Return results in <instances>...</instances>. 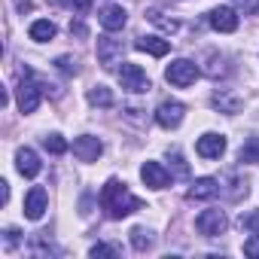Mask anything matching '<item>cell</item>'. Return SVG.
Masks as SVG:
<instances>
[{"mask_svg": "<svg viewBox=\"0 0 259 259\" xmlns=\"http://www.w3.org/2000/svg\"><path fill=\"white\" fill-rule=\"evenodd\" d=\"M55 31H58V28H55L49 19H37L28 34H31V40H37V43H49V40L55 37Z\"/></svg>", "mask_w": 259, "mask_h": 259, "instance_id": "18", "label": "cell"}, {"mask_svg": "<svg viewBox=\"0 0 259 259\" xmlns=\"http://www.w3.org/2000/svg\"><path fill=\"white\" fill-rule=\"evenodd\" d=\"M135 49H141V52H147V55H156V58H162V55H168V49H171V40H162V37H138Z\"/></svg>", "mask_w": 259, "mask_h": 259, "instance_id": "17", "label": "cell"}, {"mask_svg": "<svg viewBox=\"0 0 259 259\" xmlns=\"http://www.w3.org/2000/svg\"><path fill=\"white\" fill-rule=\"evenodd\" d=\"M244 253H247L250 259H259V232H253V235L244 241Z\"/></svg>", "mask_w": 259, "mask_h": 259, "instance_id": "28", "label": "cell"}, {"mask_svg": "<svg viewBox=\"0 0 259 259\" xmlns=\"http://www.w3.org/2000/svg\"><path fill=\"white\" fill-rule=\"evenodd\" d=\"M153 241H156V238H153L150 229H144V226H135V229H132V247H135L138 253H147V250L153 247Z\"/></svg>", "mask_w": 259, "mask_h": 259, "instance_id": "19", "label": "cell"}, {"mask_svg": "<svg viewBox=\"0 0 259 259\" xmlns=\"http://www.w3.org/2000/svg\"><path fill=\"white\" fill-rule=\"evenodd\" d=\"M16 168H19L22 177H37L40 168H43V162H40V156L31 147H22V150H16Z\"/></svg>", "mask_w": 259, "mask_h": 259, "instance_id": "13", "label": "cell"}, {"mask_svg": "<svg viewBox=\"0 0 259 259\" xmlns=\"http://www.w3.org/2000/svg\"><path fill=\"white\" fill-rule=\"evenodd\" d=\"M238 162H244V165H259V135L244 141V147H241V153H238Z\"/></svg>", "mask_w": 259, "mask_h": 259, "instance_id": "20", "label": "cell"}, {"mask_svg": "<svg viewBox=\"0 0 259 259\" xmlns=\"http://www.w3.org/2000/svg\"><path fill=\"white\" fill-rule=\"evenodd\" d=\"M183 116H186V107H183L180 101H162V104L156 107V122H159L162 128H177V125L183 122Z\"/></svg>", "mask_w": 259, "mask_h": 259, "instance_id": "7", "label": "cell"}, {"mask_svg": "<svg viewBox=\"0 0 259 259\" xmlns=\"http://www.w3.org/2000/svg\"><path fill=\"white\" fill-rule=\"evenodd\" d=\"M43 147H46V153H52V156L67 153V141H64L61 135H46V138H43Z\"/></svg>", "mask_w": 259, "mask_h": 259, "instance_id": "23", "label": "cell"}, {"mask_svg": "<svg viewBox=\"0 0 259 259\" xmlns=\"http://www.w3.org/2000/svg\"><path fill=\"white\" fill-rule=\"evenodd\" d=\"M147 16H150V22H153V25H159V28H162V31H168V34H174V31L180 28L174 19H165V13H162V10H150Z\"/></svg>", "mask_w": 259, "mask_h": 259, "instance_id": "22", "label": "cell"}, {"mask_svg": "<svg viewBox=\"0 0 259 259\" xmlns=\"http://www.w3.org/2000/svg\"><path fill=\"white\" fill-rule=\"evenodd\" d=\"M40 98H43V85L34 79V70H22V76H19V85H16V101H19V110L28 116V113H34L37 107H40Z\"/></svg>", "mask_w": 259, "mask_h": 259, "instance_id": "2", "label": "cell"}, {"mask_svg": "<svg viewBox=\"0 0 259 259\" xmlns=\"http://www.w3.org/2000/svg\"><path fill=\"white\" fill-rule=\"evenodd\" d=\"M4 238H7V247H16V244H19V238H22V232H19V229H7V232H4Z\"/></svg>", "mask_w": 259, "mask_h": 259, "instance_id": "31", "label": "cell"}, {"mask_svg": "<svg viewBox=\"0 0 259 259\" xmlns=\"http://www.w3.org/2000/svg\"><path fill=\"white\" fill-rule=\"evenodd\" d=\"M207 22H210V28L220 31V34L238 31V13H235L232 7H217V10H210V13H207Z\"/></svg>", "mask_w": 259, "mask_h": 259, "instance_id": "9", "label": "cell"}, {"mask_svg": "<svg viewBox=\"0 0 259 259\" xmlns=\"http://www.w3.org/2000/svg\"><path fill=\"white\" fill-rule=\"evenodd\" d=\"M101 207H104V213H107L110 220H122V217H128V213L141 210L144 201H141L138 195H132V189H128L122 180L110 177V180L104 183V189H101Z\"/></svg>", "mask_w": 259, "mask_h": 259, "instance_id": "1", "label": "cell"}, {"mask_svg": "<svg viewBox=\"0 0 259 259\" xmlns=\"http://www.w3.org/2000/svg\"><path fill=\"white\" fill-rule=\"evenodd\" d=\"M122 55H125V43L122 40H113V37H101L98 40V61H101V67L113 70L116 64H122Z\"/></svg>", "mask_w": 259, "mask_h": 259, "instance_id": "6", "label": "cell"}, {"mask_svg": "<svg viewBox=\"0 0 259 259\" xmlns=\"http://www.w3.org/2000/svg\"><path fill=\"white\" fill-rule=\"evenodd\" d=\"M89 256H92V259H113V256H116V247H110V244H95V247L89 250Z\"/></svg>", "mask_w": 259, "mask_h": 259, "instance_id": "26", "label": "cell"}, {"mask_svg": "<svg viewBox=\"0 0 259 259\" xmlns=\"http://www.w3.org/2000/svg\"><path fill=\"white\" fill-rule=\"evenodd\" d=\"M198 64L195 61H189V58H177V61H171L168 67H165V79L171 82V85H177V89H186V85H192L195 79H198Z\"/></svg>", "mask_w": 259, "mask_h": 259, "instance_id": "4", "label": "cell"}, {"mask_svg": "<svg viewBox=\"0 0 259 259\" xmlns=\"http://www.w3.org/2000/svg\"><path fill=\"white\" fill-rule=\"evenodd\" d=\"M119 85L125 92H135V95H144V92L153 89L147 70L141 64H132V61H122V67H119Z\"/></svg>", "mask_w": 259, "mask_h": 259, "instance_id": "3", "label": "cell"}, {"mask_svg": "<svg viewBox=\"0 0 259 259\" xmlns=\"http://www.w3.org/2000/svg\"><path fill=\"white\" fill-rule=\"evenodd\" d=\"M195 153H198L201 159H220V156L226 153V138H223V135H217V132H207V135H201V138H198Z\"/></svg>", "mask_w": 259, "mask_h": 259, "instance_id": "10", "label": "cell"}, {"mask_svg": "<svg viewBox=\"0 0 259 259\" xmlns=\"http://www.w3.org/2000/svg\"><path fill=\"white\" fill-rule=\"evenodd\" d=\"M171 162H174V168H177V177H186V174H189V168H186V162L180 159V153H171Z\"/></svg>", "mask_w": 259, "mask_h": 259, "instance_id": "30", "label": "cell"}, {"mask_svg": "<svg viewBox=\"0 0 259 259\" xmlns=\"http://www.w3.org/2000/svg\"><path fill=\"white\" fill-rule=\"evenodd\" d=\"M210 104H213L220 113H229V116H235V113L241 110V98H238L235 92H229V89H220V92L210 98Z\"/></svg>", "mask_w": 259, "mask_h": 259, "instance_id": "16", "label": "cell"}, {"mask_svg": "<svg viewBox=\"0 0 259 259\" xmlns=\"http://www.w3.org/2000/svg\"><path fill=\"white\" fill-rule=\"evenodd\" d=\"M55 64H58V70H61V73H67V76L79 73V64H76V58H70V55H61Z\"/></svg>", "mask_w": 259, "mask_h": 259, "instance_id": "25", "label": "cell"}, {"mask_svg": "<svg viewBox=\"0 0 259 259\" xmlns=\"http://www.w3.org/2000/svg\"><path fill=\"white\" fill-rule=\"evenodd\" d=\"M125 22H128V13H125V7H119V4H107L104 10H101V25H104V31H122L125 28Z\"/></svg>", "mask_w": 259, "mask_h": 259, "instance_id": "14", "label": "cell"}, {"mask_svg": "<svg viewBox=\"0 0 259 259\" xmlns=\"http://www.w3.org/2000/svg\"><path fill=\"white\" fill-rule=\"evenodd\" d=\"M213 195H220V180H213V177H198L189 186V198L192 201H207Z\"/></svg>", "mask_w": 259, "mask_h": 259, "instance_id": "15", "label": "cell"}, {"mask_svg": "<svg viewBox=\"0 0 259 259\" xmlns=\"http://www.w3.org/2000/svg\"><path fill=\"white\" fill-rule=\"evenodd\" d=\"M235 10H241L244 16H259V0H232Z\"/></svg>", "mask_w": 259, "mask_h": 259, "instance_id": "27", "label": "cell"}, {"mask_svg": "<svg viewBox=\"0 0 259 259\" xmlns=\"http://www.w3.org/2000/svg\"><path fill=\"white\" fill-rule=\"evenodd\" d=\"M104 153V144L95 138V135H82L73 141V156L79 162H98V156Z\"/></svg>", "mask_w": 259, "mask_h": 259, "instance_id": "11", "label": "cell"}, {"mask_svg": "<svg viewBox=\"0 0 259 259\" xmlns=\"http://www.w3.org/2000/svg\"><path fill=\"white\" fill-rule=\"evenodd\" d=\"M46 207H49L46 189H43V186H34V189L25 195V217H28V220H43Z\"/></svg>", "mask_w": 259, "mask_h": 259, "instance_id": "12", "label": "cell"}, {"mask_svg": "<svg viewBox=\"0 0 259 259\" xmlns=\"http://www.w3.org/2000/svg\"><path fill=\"white\" fill-rule=\"evenodd\" d=\"M241 226L250 229V232H259V213H247V217H241Z\"/></svg>", "mask_w": 259, "mask_h": 259, "instance_id": "29", "label": "cell"}, {"mask_svg": "<svg viewBox=\"0 0 259 259\" xmlns=\"http://www.w3.org/2000/svg\"><path fill=\"white\" fill-rule=\"evenodd\" d=\"M195 229H198V235H204V238H220V235L229 229V220H226L223 210L210 207V210H201V213H198Z\"/></svg>", "mask_w": 259, "mask_h": 259, "instance_id": "5", "label": "cell"}, {"mask_svg": "<svg viewBox=\"0 0 259 259\" xmlns=\"http://www.w3.org/2000/svg\"><path fill=\"white\" fill-rule=\"evenodd\" d=\"M52 4H61V7H67V10H73L79 16L92 10V0H52Z\"/></svg>", "mask_w": 259, "mask_h": 259, "instance_id": "24", "label": "cell"}, {"mask_svg": "<svg viewBox=\"0 0 259 259\" xmlns=\"http://www.w3.org/2000/svg\"><path fill=\"white\" fill-rule=\"evenodd\" d=\"M89 104L92 107H113V92L107 85H95V89H89Z\"/></svg>", "mask_w": 259, "mask_h": 259, "instance_id": "21", "label": "cell"}, {"mask_svg": "<svg viewBox=\"0 0 259 259\" xmlns=\"http://www.w3.org/2000/svg\"><path fill=\"white\" fill-rule=\"evenodd\" d=\"M141 180L150 186V189H165L171 183V171L162 165V162H144L141 165Z\"/></svg>", "mask_w": 259, "mask_h": 259, "instance_id": "8", "label": "cell"}]
</instances>
